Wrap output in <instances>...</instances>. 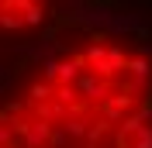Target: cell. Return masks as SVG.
<instances>
[{"label":"cell","mask_w":152,"mask_h":148,"mask_svg":"<svg viewBox=\"0 0 152 148\" xmlns=\"http://www.w3.org/2000/svg\"><path fill=\"white\" fill-rule=\"evenodd\" d=\"M0 148H152V52L76 31L4 103Z\"/></svg>","instance_id":"1"}]
</instances>
